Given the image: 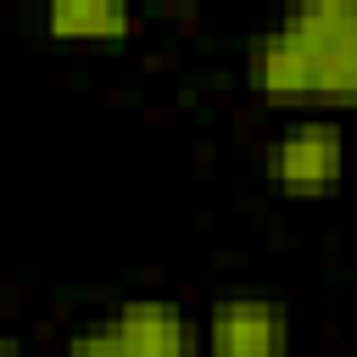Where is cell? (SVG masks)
Here are the masks:
<instances>
[{
  "label": "cell",
  "instance_id": "obj_5",
  "mask_svg": "<svg viewBox=\"0 0 357 357\" xmlns=\"http://www.w3.org/2000/svg\"><path fill=\"white\" fill-rule=\"evenodd\" d=\"M245 84L257 89V100L268 106H312V67L307 50L273 22L262 33H251L245 45Z\"/></svg>",
  "mask_w": 357,
  "mask_h": 357
},
{
  "label": "cell",
  "instance_id": "obj_8",
  "mask_svg": "<svg viewBox=\"0 0 357 357\" xmlns=\"http://www.w3.org/2000/svg\"><path fill=\"white\" fill-rule=\"evenodd\" d=\"M0 357H22V346H17L11 335H0Z\"/></svg>",
  "mask_w": 357,
  "mask_h": 357
},
{
  "label": "cell",
  "instance_id": "obj_2",
  "mask_svg": "<svg viewBox=\"0 0 357 357\" xmlns=\"http://www.w3.org/2000/svg\"><path fill=\"white\" fill-rule=\"evenodd\" d=\"M201 357H290V307L279 296H218L201 324Z\"/></svg>",
  "mask_w": 357,
  "mask_h": 357
},
{
  "label": "cell",
  "instance_id": "obj_4",
  "mask_svg": "<svg viewBox=\"0 0 357 357\" xmlns=\"http://www.w3.org/2000/svg\"><path fill=\"white\" fill-rule=\"evenodd\" d=\"M128 357H201V324L167 296H128L106 312Z\"/></svg>",
  "mask_w": 357,
  "mask_h": 357
},
{
  "label": "cell",
  "instance_id": "obj_7",
  "mask_svg": "<svg viewBox=\"0 0 357 357\" xmlns=\"http://www.w3.org/2000/svg\"><path fill=\"white\" fill-rule=\"evenodd\" d=\"M61 357H128V351H123V340L112 335V324L100 318V324H89V329H73L67 346H61Z\"/></svg>",
  "mask_w": 357,
  "mask_h": 357
},
{
  "label": "cell",
  "instance_id": "obj_6",
  "mask_svg": "<svg viewBox=\"0 0 357 357\" xmlns=\"http://www.w3.org/2000/svg\"><path fill=\"white\" fill-rule=\"evenodd\" d=\"M45 33L112 45V39L134 33V11L123 0H56V6H45Z\"/></svg>",
  "mask_w": 357,
  "mask_h": 357
},
{
  "label": "cell",
  "instance_id": "obj_1",
  "mask_svg": "<svg viewBox=\"0 0 357 357\" xmlns=\"http://www.w3.org/2000/svg\"><path fill=\"white\" fill-rule=\"evenodd\" d=\"M279 28L307 50L312 106H357V6L351 0H301L279 17Z\"/></svg>",
  "mask_w": 357,
  "mask_h": 357
},
{
  "label": "cell",
  "instance_id": "obj_3",
  "mask_svg": "<svg viewBox=\"0 0 357 357\" xmlns=\"http://www.w3.org/2000/svg\"><path fill=\"white\" fill-rule=\"evenodd\" d=\"M268 167H273V184L284 195H296V201L340 190V173H346V134H340V123L335 117H301V123H290L273 139Z\"/></svg>",
  "mask_w": 357,
  "mask_h": 357
}]
</instances>
